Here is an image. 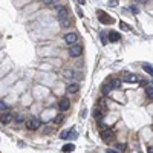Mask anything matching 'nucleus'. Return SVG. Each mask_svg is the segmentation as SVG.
<instances>
[{
  "instance_id": "nucleus-1",
  "label": "nucleus",
  "mask_w": 153,
  "mask_h": 153,
  "mask_svg": "<svg viewBox=\"0 0 153 153\" xmlns=\"http://www.w3.org/2000/svg\"><path fill=\"white\" fill-rule=\"evenodd\" d=\"M100 136H101L103 141L110 142V141H113V138H115V133H113V130H110V129H103V130L100 132Z\"/></svg>"
},
{
  "instance_id": "nucleus-2",
  "label": "nucleus",
  "mask_w": 153,
  "mask_h": 153,
  "mask_svg": "<svg viewBox=\"0 0 153 153\" xmlns=\"http://www.w3.org/2000/svg\"><path fill=\"white\" fill-rule=\"evenodd\" d=\"M96 15H98V19H100L104 25H110V23H113V22H115V20L112 19V17H110L109 14H106L104 11H98V12H96Z\"/></svg>"
},
{
  "instance_id": "nucleus-3",
  "label": "nucleus",
  "mask_w": 153,
  "mask_h": 153,
  "mask_svg": "<svg viewBox=\"0 0 153 153\" xmlns=\"http://www.w3.org/2000/svg\"><path fill=\"white\" fill-rule=\"evenodd\" d=\"M26 127H28L29 130H37L40 129V120H35V118H31L26 121Z\"/></svg>"
},
{
  "instance_id": "nucleus-4",
  "label": "nucleus",
  "mask_w": 153,
  "mask_h": 153,
  "mask_svg": "<svg viewBox=\"0 0 153 153\" xmlns=\"http://www.w3.org/2000/svg\"><path fill=\"white\" fill-rule=\"evenodd\" d=\"M81 51H83V48L80 46V44H74V46H70L69 54H70V57H78L80 54H81Z\"/></svg>"
},
{
  "instance_id": "nucleus-5",
  "label": "nucleus",
  "mask_w": 153,
  "mask_h": 153,
  "mask_svg": "<svg viewBox=\"0 0 153 153\" xmlns=\"http://www.w3.org/2000/svg\"><path fill=\"white\" fill-rule=\"evenodd\" d=\"M65 41H66L67 44H75V43H77V34H75V32L66 34V35H65Z\"/></svg>"
},
{
  "instance_id": "nucleus-6",
  "label": "nucleus",
  "mask_w": 153,
  "mask_h": 153,
  "mask_svg": "<svg viewBox=\"0 0 153 153\" xmlns=\"http://www.w3.org/2000/svg\"><path fill=\"white\" fill-rule=\"evenodd\" d=\"M69 107H70V101L67 100V98H61L60 103H58V109L63 112V110H67Z\"/></svg>"
},
{
  "instance_id": "nucleus-7",
  "label": "nucleus",
  "mask_w": 153,
  "mask_h": 153,
  "mask_svg": "<svg viewBox=\"0 0 153 153\" xmlns=\"http://www.w3.org/2000/svg\"><path fill=\"white\" fill-rule=\"evenodd\" d=\"M124 83H138V75H135V74H125L124 75Z\"/></svg>"
},
{
  "instance_id": "nucleus-8",
  "label": "nucleus",
  "mask_w": 153,
  "mask_h": 153,
  "mask_svg": "<svg viewBox=\"0 0 153 153\" xmlns=\"http://www.w3.org/2000/svg\"><path fill=\"white\" fill-rule=\"evenodd\" d=\"M107 35H109V40H110V41H120V38H121V35H120L118 32H115V31L107 32Z\"/></svg>"
},
{
  "instance_id": "nucleus-9",
  "label": "nucleus",
  "mask_w": 153,
  "mask_h": 153,
  "mask_svg": "<svg viewBox=\"0 0 153 153\" xmlns=\"http://www.w3.org/2000/svg\"><path fill=\"white\" fill-rule=\"evenodd\" d=\"M58 20H60V26H61V28H69V26H70L69 17H63V19H58Z\"/></svg>"
},
{
  "instance_id": "nucleus-10",
  "label": "nucleus",
  "mask_w": 153,
  "mask_h": 153,
  "mask_svg": "<svg viewBox=\"0 0 153 153\" xmlns=\"http://www.w3.org/2000/svg\"><path fill=\"white\" fill-rule=\"evenodd\" d=\"M78 89H80V86L77 83H72V84L67 86V92L69 94H75V92H78Z\"/></svg>"
},
{
  "instance_id": "nucleus-11",
  "label": "nucleus",
  "mask_w": 153,
  "mask_h": 153,
  "mask_svg": "<svg viewBox=\"0 0 153 153\" xmlns=\"http://www.w3.org/2000/svg\"><path fill=\"white\" fill-rule=\"evenodd\" d=\"M12 120V115L11 113H2V124H8V123H9Z\"/></svg>"
},
{
  "instance_id": "nucleus-12",
  "label": "nucleus",
  "mask_w": 153,
  "mask_h": 153,
  "mask_svg": "<svg viewBox=\"0 0 153 153\" xmlns=\"http://www.w3.org/2000/svg\"><path fill=\"white\" fill-rule=\"evenodd\" d=\"M110 86H112V89H120V87H121V80H118V78L112 80Z\"/></svg>"
},
{
  "instance_id": "nucleus-13",
  "label": "nucleus",
  "mask_w": 153,
  "mask_h": 153,
  "mask_svg": "<svg viewBox=\"0 0 153 153\" xmlns=\"http://www.w3.org/2000/svg\"><path fill=\"white\" fill-rule=\"evenodd\" d=\"M101 91H103V95H109L110 91H112V86H110V84H104Z\"/></svg>"
},
{
  "instance_id": "nucleus-14",
  "label": "nucleus",
  "mask_w": 153,
  "mask_h": 153,
  "mask_svg": "<svg viewBox=\"0 0 153 153\" xmlns=\"http://www.w3.org/2000/svg\"><path fill=\"white\" fill-rule=\"evenodd\" d=\"M63 75H65L66 78H72V77H75V72H72L70 69H66L65 72H63Z\"/></svg>"
},
{
  "instance_id": "nucleus-15",
  "label": "nucleus",
  "mask_w": 153,
  "mask_h": 153,
  "mask_svg": "<svg viewBox=\"0 0 153 153\" xmlns=\"http://www.w3.org/2000/svg\"><path fill=\"white\" fill-rule=\"evenodd\" d=\"M146 94H147V96L150 98V100H153V87L147 86V87H146Z\"/></svg>"
},
{
  "instance_id": "nucleus-16",
  "label": "nucleus",
  "mask_w": 153,
  "mask_h": 153,
  "mask_svg": "<svg viewBox=\"0 0 153 153\" xmlns=\"http://www.w3.org/2000/svg\"><path fill=\"white\" fill-rule=\"evenodd\" d=\"M61 150L63 152H72V150H74V144H66V146H63Z\"/></svg>"
},
{
  "instance_id": "nucleus-17",
  "label": "nucleus",
  "mask_w": 153,
  "mask_h": 153,
  "mask_svg": "<svg viewBox=\"0 0 153 153\" xmlns=\"http://www.w3.org/2000/svg\"><path fill=\"white\" fill-rule=\"evenodd\" d=\"M63 120H65V116H63V115L60 113V115H57V116H55L54 123H55V124H61V123H63Z\"/></svg>"
},
{
  "instance_id": "nucleus-18",
  "label": "nucleus",
  "mask_w": 153,
  "mask_h": 153,
  "mask_svg": "<svg viewBox=\"0 0 153 153\" xmlns=\"http://www.w3.org/2000/svg\"><path fill=\"white\" fill-rule=\"evenodd\" d=\"M142 67H144V70H146L147 74H150V75L153 77V67H152V66H149V65H144Z\"/></svg>"
},
{
  "instance_id": "nucleus-19",
  "label": "nucleus",
  "mask_w": 153,
  "mask_h": 153,
  "mask_svg": "<svg viewBox=\"0 0 153 153\" xmlns=\"http://www.w3.org/2000/svg\"><path fill=\"white\" fill-rule=\"evenodd\" d=\"M69 132H70V130H65V132H61V133H60V138H61V139H66V138H69V135H70Z\"/></svg>"
},
{
  "instance_id": "nucleus-20",
  "label": "nucleus",
  "mask_w": 153,
  "mask_h": 153,
  "mask_svg": "<svg viewBox=\"0 0 153 153\" xmlns=\"http://www.w3.org/2000/svg\"><path fill=\"white\" fill-rule=\"evenodd\" d=\"M106 34H107V32H101V35H100V38H101V43H103V44H106V43H107V37H106Z\"/></svg>"
},
{
  "instance_id": "nucleus-21",
  "label": "nucleus",
  "mask_w": 153,
  "mask_h": 153,
  "mask_svg": "<svg viewBox=\"0 0 153 153\" xmlns=\"http://www.w3.org/2000/svg\"><path fill=\"white\" fill-rule=\"evenodd\" d=\"M0 109H2V113H3V112H6V110H8V106L2 101V103H0Z\"/></svg>"
},
{
  "instance_id": "nucleus-22",
  "label": "nucleus",
  "mask_w": 153,
  "mask_h": 153,
  "mask_svg": "<svg viewBox=\"0 0 153 153\" xmlns=\"http://www.w3.org/2000/svg\"><path fill=\"white\" fill-rule=\"evenodd\" d=\"M116 5H118L116 0H110V2H109V6H116Z\"/></svg>"
},
{
  "instance_id": "nucleus-23",
  "label": "nucleus",
  "mask_w": 153,
  "mask_h": 153,
  "mask_svg": "<svg viewBox=\"0 0 153 153\" xmlns=\"http://www.w3.org/2000/svg\"><path fill=\"white\" fill-rule=\"evenodd\" d=\"M120 26H121V29H129V26H127V25H125V23H121Z\"/></svg>"
},
{
  "instance_id": "nucleus-24",
  "label": "nucleus",
  "mask_w": 153,
  "mask_h": 153,
  "mask_svg": "<svg viewBox=\"0 0 153 153\" xmlns=\"http://www.w3.org/2000/svg\"><path fill=\"white\" fill-rule=\"evenodd\" d=\"M69 138H72V139H74V138H77V133H75V132H72V133L69 135Z\"/></svg>"
},
{
  "instance_id": "nucleus-25",
  "label": "nucleus",
  "mask_w": 153,
  "mask_h": 153,
  "mask_svg": "<svg viewBox=\"0 0 153 153\" xmlns=\"http://www.w3.org/2000/svg\"><path fill=\"white\" fill-rule=\"evenodd\" d=\"M130 9H132V12H133V14H136V12H138V9H136V6H132Z\"/></svg>"
},
{
  "instance_id": "nucleus-26",
  "label": "nucleus",
  "mask_w": 153,
  "mask_h": 153,
  "mask_svg": "<svg viewBox=\"0 0 153 153\" xmlns=\"http://www.w3.org/2000/svg\"><path fill=\"white\" fill-rule=\"evenodd\" d=\"M43 2L46 3V5H51V3H54V0H43Z\"/></svg>"
},
{
  "instance_id": "nucleus-27",
  "label": "nucleus",
  "mask_w": 153,
  "mask_h": 153,
  "mask_svg": "<svg viewBox=\"0 0 153 153\" xmlns=\"http://www.w3.org/2000/svg\"><path fill=\"white\" fill-rule=\"evenodd\" d=\"M147 153H153V146H150V147L147 149Z\"/></svg>"
},
{
  "instance_id": "nucleus-28",
  "label": "nucleus",
  "mask_w": 153,
  "mask_h": 153,
  "mask_svg": "<svg viewBox=\"0 0 153 153\" xmlns=\"http://www.w3.org/2000/svg\"><path fill=\"white\" fill-rule=\"evenodd\" d=\"M106 153H118V152H115V150H110V149H109V150H107Z\"/></svg>"
},
{
  "instance_id": "nucleus-29",
  "label": "nucleus",
  "mask_w": 153,
  "mask_h": 153,
  "mask_svg": "<svg viewBox=\"0 0 153 153\" xmlns=\"http://www.w3.org/2000/svg\"><path fill=\"white\" fill-rule=\"evenodd\" d=\"M78 2H80V3H81V5H84V0H78Z\"/></svg>"
},
{
  "instance_id": "nucleus-30",
  "label": "nucleus",
  "mask_w": 153,
  "mask_h": 153,
  "mask_svg": "<svg viewBox=\"0 0 153 153\" xmlns=\"http://www.w3.org/2000/svg\"><path fill=\"white\" fill-rule=\"evenodd\" d=\"M141 2H147V0H141Z\"/></svg>"
}]
</instances>
